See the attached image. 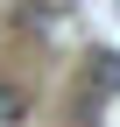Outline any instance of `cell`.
Here are the masks:
<instances>
[{
    "mask_svg": "<svg viewBox=\"0 0 120 127\" xmlns=\"http://www.w3.org/2000/svg\"><path fill=\"white\" fill-rule=\"evenodd\" d=\"M92 64H99V92H120V57H113V50H99Z\"/></svg>",
    "mask_w": 120,
    "mask_h": 127,
    "instance_id": "cell-2",
    "label": "cell"
},
{
    "mask_svg": "<svg viewBox=\"0 0 120 127\" xmlns=\"http://www.w3.org/2000/svg\"><path fill=\"white\" fill-rule=\"evenodd\" d=\"M21 120H28V92L14 78H0V127H21Z\"/></svg>",
    "mask_w": 120,
    "mask_h": 127,
    "instance_id": "cell-1",
    "label": "cell"
}]
</instances>
